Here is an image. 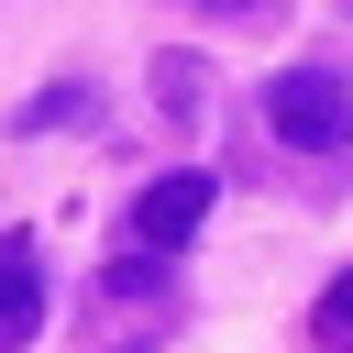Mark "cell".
Here are the masks:
<instances>
[{
	"instance_id": "obj_1",
	"label": "cell",
	"mask_w": 353,
	"mask_h": 353,
	"mask_svg": "<svg viewBox=\"0 0 353 353\" xmlns=\"http://www.w3.org/2000/svg\"><path fill=\"white\" fill-rule=\"evenodd\" d=\"M210 210H221V176H199V165L154 176V188H143V199L121 210V287H132V276H154L165 254H188Z\"/></svg>"
},
{
	"instance_id": "obj_2",
	"label": "cell",
	"mask_w": 353,
	"mask_h": 353,
	"mask_svg": "<svg viewBox=\"0 0 353 353\" xmlns=\"http://www.w3.org/2000/svg\"><path fill=\"white\" fill-rule=\"evenodd\" d=\"M265 132L287 154H342L353 143V77L342 66H276L265 77Z\"/></svg>"
},
{
	"instance_id": "obj_3",
	"label": "cell",
	"mask_w": 353,
	"mask_h": 353,
	"mask_svg": "<svg viewBox=\"0 0 353 353\" xmlns=\"http://www.w3.org/2000/svg\"><path fill=\"white\" fill-rule=\"evenodd\" d=\"M33 331H44V254L11 232V243H0V353L33 342Z\"/></svg>"
},
{
	"instance_id": "obj_4",
	"label": "cell",
	"mask_w": 353,
	"mask_h": 353,
	"mask_svg": "<svg viewBox=\"0 0 353 353\" xmlns=\"http://www.w3.org/2000/svg\"><path fill=\"white\" fill-rule=\"evenodd\" d=\"M309 342H331V353L353 342V276H331V287H320V309H309Z\"/></svg>"
},
{
	"instance_id": "obj_5",
	"label": "cell",
	"mask_w": 353,
	"mask_h": 353,
	"mask_svg": "<svg viewBox=\"0 0 353 353\" xmlns=\"http://www.w3.org/2000/svg\"><path fill=\"white\" fill-rule=\"evenodd\" d=\"M154 88H165V121H199V66H188V55H165Z\"/></svg>"
},
{
	"instance_id": "obj_6",
	"label": "cell",
	"mask_w": 353,
	"mask_h": 353,
	"mask_svg": "<svg viewBox=\"0 0 353 353\" xmlns=\"http://www.w3.org/2000/svg\"><path fill=\"white\" fill-rule=\"evenodd\" d=\"M44 121H88V88L66 77V88H44V99H22V132H44Z\"/></svg>"
},
{
	"instance_id": "obj_7",
	"label": "cell",
	"mask_w": 353,
	"mask_h": 353,
	"mask_svg": "<svg viewBox=\"0 0 353 353\" xmlns=\"http://www.w3.org/2000/svg\"><path fill=\"white\" fill-rule=\"evenodd\" d=\"M188 11H210V22H276L287 0H188Z\"/></svg>"
}]
</instances>
